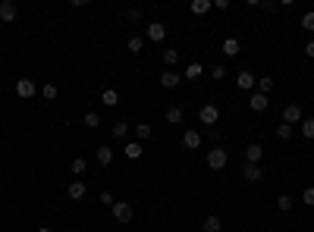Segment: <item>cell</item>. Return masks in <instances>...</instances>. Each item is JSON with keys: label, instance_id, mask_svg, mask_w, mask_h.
I'll use <instances>...</instances> for the list:
<instances>
[{"label": "cell", "instance_id": "6da1fadb", "mask_svg": "<svg viewBox=\"0 0 314 232\" xmlns=\"http://www.w3.org/2000/svg\"><path fill=\"white\" fill-rule=\"evenodd\" d=\"M132 217H135L132 201H116V204H113V220H116V223H132Z\"/></svg>", "mask_w": 314, "mask_h": 232}, {"label": "cell", "instance_id": "7a4b0ae2", "mask_svg": "<svg viewBox=\"0 0 314 232\" xmlns=\"http://www.w3.org/2000/svg\"><path fill=\"white\" fill-rule=\"evenodd\" d=\"M226 163H230V154L223 148H210L208 151V169H223Z\"/></svg>", "mask_w": 314, "mask_h": 232}, {"label": "cell", "instance_id": "3957f363", "mask_svg": "<svg viewBox=\"0 0 314 232\" xmlns=\"http://www.w3.org/2000/svg\"><path fill=\"white\" fill-rule=\"evenodd\" d=\"M302 119H305V116H302V107H299V104H286V107H283V119H279V123H286V126H299Z\"/></svg>", "mask_w": 314, "mask_h": 232}, {"label": "cell", "instance_id": "277c9868", "mask_svg": "<svg viewBox=\"0 0 314 232\" xmlns=\"http://www.w3.org/2000/svg\"><path fill=\"white\" fill-rule=\"evenodd\" d=\"M182 148L185 151H198L201 148V132L198 129H185L182 132Z\"/></svg>", "mask_w": 314, "mask_h": 232}, {"label": "cell", "instance_id": "5b68a950", "mask_svg": "<svg viewBox=\"0 0 314 232\" xmlns=\"http://www.w3.org/2000/svg\"><path fill=\"white\" fill-rule=\"evenodd\" d=\"M148 41L164 44V41H167V25H164V22H151V25H148Z\"/></svg>", "mask_w": 314, "mask_h": 232}, {"label": "cell", "instance_id": "8992f818", "mask_svg": "<svg viewBox=\"0 0 314 232\" xmlns=\"http://www.w3.org/2000/svg\"><path fill=\"white\" fill-rule=\"evenodd\" d=\"M16 16H19V6L13 3V0H3V3H0V22H6L10 25Z\"/></svg>", "mask_w": 314, "mask_h": 232}, {"label": "cell", "instance_id": "52a82bcc", "mask_svg": "<svg viewBox=\"0 0 314 232\" xmlns=\"http://www.w3.org/2000/svg\"><path fill=\"white\" fill-rule=\"evenodd\" d=\"M270 107V100H267V94H261V91H254L251 98H248V110H254V113H264V110Z\"/></svg>", "mask_w": 314, "mask_h": 232}, {"label": "cell", "instance_id": "ba28073f", "mask_svg": "<svg viewBox=\"0 0 314 232\" xmlns=\"http://www.w3.org/2000/svg\"><path fill=\"white\" fill-rule=\"evenodd\" d=\"M242 176H245V182H261V179H264V173H261V163H245V166H242Z\"/></svg>", "mask_w": 314, "mask_h": 232}, {"label": "cell", "instance_id": "9c48e42d", "mask_svg": "<svg viewBox=\"0 0 314 232\" xmlns=\"http://www.w3.org/2000/svg\"><path fill=\"white\" fill-rule=\"evenodd\" d=\"M198 119H201L205 126H214L217 119H220V110H217L214 104H205V107H201V113H198Z\"/></svg>", "mask_w": 314, "mask_h": 232}, {"label": "cell", "instance_id": "30bf717a", "mask_svg": "<svg viewBox=\"0 0 314 232\" xmlns=\"http://www.w3.org/2000/svg\"><path fill=\"white\" fill-rule=\"evenodd\" d=\"M16 94H19L22 100L35 98V82H32V79H19V82H16Z\"/></svg>", "mask_w": 314, "mask_h": 232}, {"label": "cell", "instance_id": "8fae6325", "mask_svg": "<svg viewBox=\"0 0 314 232\" xmlns=\"http://www.w3.org/2000/svg\"><path fill=\"white\" fill-rule=\"evenodd\" d=\"M236 85H239V88H245V91H251L254 85H258V75L248 72V69H242L239 75H236Z\"/></svg>", "mask_w": 314, "mask_h": 232}, {"label": "cell", "instance_id": "7c38bea8", "mask_svg": "<svg viewBox=\"0 0 314 232\" xmlns=\"http://www.w3.org/2000/svg\"><path fill=\"white\" fill-rule=\"evenodd\" d=\"M182 82V75L179 72H173V69H167V72H160V88H176V85H179Z\"/></svg>", "mask_w": 314, "mask_h": 232}, {"label": "cell", "instance_id": "4fadbf2b", "mask_svg": "<svg viewBox=\"0 0 314 232\" xmlns=\"http://www.w3.org/2000/svg\"><path fill=\"white\" fill-rule=\"evenodd\" d=\"M261 157H264V148H261L258 141L245 148V163H261Z\"/></svg>", "mask_w": 314, "mask_h": 232}, {"label": "cell", "instance_id": "5bb4252c", "mask_svg": "<svg viewBox=\"0 0 314 232\" xmlns=\"http://www.w3.org/2000/svg\"><path fill=\"white\" fill-rule=\"evenodd\" d=\"M123 154H126V160H139L141 154H145V148H141V141H126Z\"/></svg>", "mask_w": 314, "mask_h": 232}, {"label": "cell", "instance_id": "9a60e30c", "mask_svg": "<svg viewBox=\"0 0 314 232\" xmlns=\"http://www.w3.org/2000/svg\"><path fill=\"white\" fill-rule=\"evenodd\" d=\"M85 192H88V188H85V182H82V179L70 182V188H66V195H70L72 201H82V198H85Z\"/></svg>", "mask_w": 314, "mask_h": 232}, {"label": "cell", "instance_id": "2e32d148", "mask_svg": "<svg viewBox=\"0 0 314 232\" xmlns=\"http://www.w3.org/2000/svg\"><path fill=\"white\" fill-rule=\"evenodd\" d=\"M220 50H223L226 57H239V50H242V44H239V38H226L223 44H220Z\"/></svg>", "mask_w": 314, "mask_h": 232}, {"label": "cell", "instance_id": "e0dca14e", "mask_svg": "<svg viewBox=\"0 0 314 232\" xmlns=\"http://www.w3.org/2000/svg\"><path fill=\"white\" fill-rule=\"evenodd\" d=\"M95 157H98V163H101V166H110V163H113V148L101 144V148L95 151Z\"/></svg>", "mask_w": 314, "mask_h": 232}, {"label": "cell", "instance_id": "ac0fdd59", "mask_svg": "<svg viewBox=\"0 0 314 232\" xmlns=\"http://www.w3.org/2000/svg\"><path fill=\"white\" fill-rule=\"evenodd\" d=\"M201 75H205V66H201V63H189V66H185V75H182V79L195 82V79H201Z\"/></svg>", "mask_w": 314, "mask_h": 232}, {"label": "cell", "instance_id": "d6986e66", "mask_svg": "<svg viewBox=\"0 0 314 232\" xmlns=\"http://www.w3.org/2000/svg\"><path fill=\"white\" fill-rule=\"evenodd\" d=\"M167 123H173V126H179V123H182V107H179V104L167 107Z\"/></svg>", "mask_w": 314, "mask_h": 232}, {"label": "cell", "instance_id": "ffe728a7", "mask_svg": "<svg viewBox=\"0 0 314 232\" xmlns=\"http://www.w3.org/2000/svg\"><path fill=\"white\" fill-rule=\"evenodd\" d=\"M210 6H214L210 0H192V13H195V16H205V13H210Z\"/></svg>", "mask_w": 314, "mask_h": 232}, {"label": "cell", "instance_id": "44dd1931", "mask_svg": "<svg viewBox=\"0 0 314 232\" xmlns=\"http://www.w3.org/2000/svg\"><path fill=\"white\" fill-rule=\"evenodd\" d=\"M101 100H104V107H116V104H120V94H116L113 88H104V94H101Z\"/></svg>", "mask_w": 314, "mask_h": 232}, {"label": "cell", "instance_id": "7402d4cb", "mask_svg": "<svg viewBox=\"0 0 314 232\" xmlns=\"http://www.w3.org/2000/svg\"><path fill=\"white\" fill-rule=\"evenodd\" d=\"M299 132H302L308 141H314V119H302V123H299Z\"/></svg>", "mask_w": 314, "mask_h": 232}, {"label": "cell", "instance_id": "603a6c76", "mask_svg": "<svg viewBox=\"0 0 314 232\" xmlns=\"http://www.w3.org/2000/svg\"><path fill=\"white\" fill-rule=\"evenodd\" d=\"M220 229H223L220 217H214V213H210V217H205V232H220Z\"/></svg>", "mask_w": 314, "mask_h": 232}, {"label": "cell", "instance_id": "cb8c5ba5", "mask_svg": "<svg viewBox=\"0 0 314 232\" xmlns=\"http://www.w3.org/2000/svg\"><path fill=\"white\" fill-rule=\"evenodd\" d=\"M151 132H154V129H151L148 123H139V126H135V138H139V141H145V138H151Z\"/></svg>", "mask_w": 314, "mask_h": 232}, {"label": "cell", "instance_id": "d4e9b609", "mask_svg": "<svg viewBox=\"0 0 314 232\" xmlns=\"http://www.w3.org/2000/svg\"><path fill=\"white\" fill-rule=\"evenodd\" d=\"M277 210H279V213L292 210V198H289V195H279V198H277Z\"/></svg>", "mask_w": 314, "mask_h": 232}, {"label": "cell", "instance_id": "484cf974", "mask_svg": "<svg viewBox=\"0 0 314 232\" xmlns=\"http://www.w3.org/2000/svg\"><path fill=\"white\" fill-rule=\"evenodd\" d=\"M164 63H167V66L179 63V50H176V47H167V50H164Z\"/></svg>", "mask_w": 314, "mask_h": 232}, {"label": "cell", "instance_id": "4316f807", "mask_svg": "<svg viewBox=\"0 0 314 232\" xmlns=\"http://www.w3.org/2000/svg\"><path fill=\"white\" fill-rule=\"evenodd\" d=\"M113 135H116V138H126V135H129V123H126V119L113 123Z\"/></svg>", "mask_w": 314, "mask_h": 232}, {"label": "cell", "instance_id": "83f0119b", "mask_svg": "<svg viewBox=\"0 0 314 232\" xmlns=\"http://www.w3.org/2000/svg\"><path fill=\"white\" fill-rule=\"evenodd\" d=\"M126 47H129V50H132V54H141V47H145V38H139V35H132V38H129V44H126Z\"/></svg>", "mask_w": 314, "mask_h": 232}, {"label": "cell", "instance_id": "f1b7e54d", "mask_svg": "<svg viewBox=\"0 0 314 232\" xmlns=\"http://www.w3.org/2000/svg\"><path fill=\"white\" fill-rule=\"evenodd\" d=\"M270 88H274V79H270V75H258V91L267 94Z\"/></svg>", "mask_w": 314, "mask_h": 232}, {"label": "cell", "instance_id": "f546056e", "mask_svg": "<svg viewBox=\"0 0 314 232\" xmlns=\"http://www.w3.org/2000/svg\"><path fill=\"white\" fill-rule=\"evenodd\" d=\"M210 79H217V82H223V79H226V66H223V63H217V66H210Z\"/></svg>", "mask_w": 314, "mask_h": 232}, {"label": "cell", "instance_id": "4dcf8cb0", "mask_svg": "<svg viewBox=\"0 0 314 232\" xmlns=\"http://www.w3.org/2000/svg\"><path fill=\"white\" fill-rule=\"evenodd\" d=\"M277 138H279V141H286V138H292V126H286V123H279V126H277Z\"/></svg>", "mask_w": 314, "mask_h": 232}, {"label": "cell", "instance_id": "1f68e13d", "mask_svg": "<svg viewBox=\"0 0 314 232\" xmlns=\"http://www.w3.org/2000/svg\"><path fill=\"white\" fill-rule=\"evenodd\" d=\"M302 29L305 32H314V10H308V13L302 16Z\"/></svg>", "mask_w": 314, "mask_h": 232}, {"label": "cell", "instance_id": "d6a6232c", "mask_svg": "<svg viewBox=\"0 0 314 232\" xmlns=\"http://www.w3.org/2000/svg\"><path fill=\"white\" fill-rule=\"evenodd\" d=\"M41 98H44V100H54V98H57V85H44V88H41Z\"/></svg>", "mask_w": 314, "mask_h": 232}, {"label": "cell", "instance_id": "836d02e7", "mask_svg": "<svg viewBox=\"0 0 314 232\" xmlns=\"http://www.w3.org/2000/svg\"><path fill=\"white\" fill-rule=\"evenodd\" d=\"M85 169H88V163H85L82 157H75V160H72V173H75V176H82Z\"/></svg>", "mask_w": 314, "mask_h": 232}, {"label": "cell", "instance_id": "e575fe53", "mask_svg": "<svg viewBox=\"0 0 314 232\" xmlns=\"http://www.w3.org/2000/svg\"><path fill=\"white\" fill-rule=\"evenodd\" d=\"M85 126H88V129H98V126H101V116H98V113H85Z\"/></svg>", "mask_w": 314, "mask_h": 232}, {"label": "cell", "instance_id": "d590c367", "mask_svg": "<svg viewBox=\"0 0 314 232\" xmlns=\"http://www.w3.org/2000/svg\"><path fill=\"white\" fill-rule=\"evenodd\" d=\"M302 201L308 204V207H314V185H308V188L302 192Z\"/></svg>", "mask_w": 314, "mask_h": 232}, {"label": "cell", "instance_id": "8d00e7d4", "mask_svg": "<svg viewBox=\"0 0 314 232\" xmlns=\"http://www.w3.org/2000/svg\"><path fill=\"white\" fill-rule=\"evenodd\" d=\"M98 201H101V204H107V207H113V204H116V198L110 195V192H101V198H98Z\"/></svg>", "mask_w": 314, "mask_h": 232}, {"label": "cell", "instance_id": "74e56055", "mask_svg": "<svg viewBox=\"0 0 314 232\" xmlns=\"http://www.w3.org/2000/svg\"><path fill=\"white\" fill-rule=\"evenodd\" d=\"M126 16H129L132 22H139V19H141V10H129V13H126Z\"/></svg>", "mask_w": 314, "mask_h": 232}, {"label": "cell", "instance_id": "f35d334b", "mask_svg": "<svg viewBox=\"0 0 314 232\" xmlns=\"http://www.w3.org/2000/svg\"><path fill=\"white\" fill-rule=\"evenodd\" d=\"M305 57H314V41H308V44H305Z\"/></svg>", "mask_w": 314, "mask_h": 232}, {"label": "cell", "instance_id": "ab89813d", "mask_svg": "<svg viewBox=\"0 0 314 232\" xmlns=\"http://www.w3.org/2000/svg\"><path fill=\"white\" fill-rule=\"evenodd\" d=\"M38 232H54V229H50V226H41V229H38Z\"/></svg>", "mask_w": 314, "mask_h": 232}]
</instances>
